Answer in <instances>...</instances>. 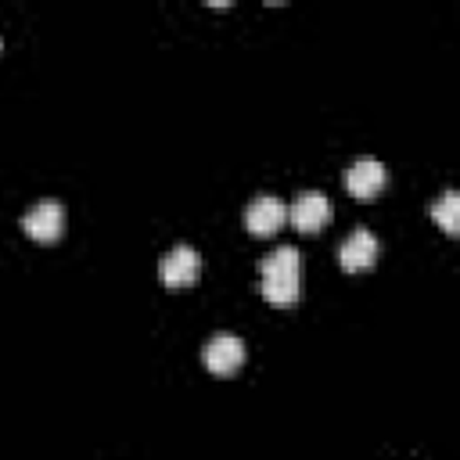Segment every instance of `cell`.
<instances>
[{
    "label": "cell",
    "mask_w": 460,
    "mask_h": 460,
    "mask_svg": "<svg viewBox=\"0 0 460 460\" xmlns=\"http://www.w3.org/2000/svg\"><path fill=\"white\" fill-rule=\"evenodd\" d=\"M262 298L273 305H291L302 288V259L298 248L280 244L262 259Z\"/></svg>",
    "instance_id": "1"
},
{
    "label": "cell",
    "mask_w": 460,
    "mask_h": 460,
    "mask_svg": "<svg viewBox=\"0 0 460 460\" xmlns=\"http://www.w3.org/2000/svg\"><path fill=\"white\" fill-rule=\"evenodd\" d=\"M22 230L36 241H58L61 230H65V205L54 201V198H43L36 201L25 216H22Z\"/></svg>",
    "instance_id": "2"
},
{
    "label": "cell",
    "mask_w": 460,
    "mask_h": 460,
    "mask_svg": "<svg viewBox=\"0 0 460 460\" xmlns=\"http://www.w3.org/2000/svg\"><path fill=\"white\" fill-rule=\"evenodd\" d=\"M198 270H201V259L190 244H172L158 262V273L169 288H187L198 277Z\"/></svg>",
    "instance_id": "3"
},
{
    "label": "cell",
    "mask_w": 460,
    "mask_h": 460,
    "mask_svg": "<svg viewBox=\"0 0 460 460\" xmlns=\"http://www.w3.org/2000/svg\"><path fill=\"white\" fill-rule=\"evenodd\" d=\"M288 219H291L302 234H313V230H320V226L331 219V201H327L320 190H302V194L291 201Z\"/></svg>",
    "instance_id": "4"
},
{
    "label": "cell",
    "mask_w": 460,
    "mask_h": 460,
    "mask_svg": "<svg viewBox=\"0 0 460 460\" xmlns=\"http://www.w3.org/2000/svg\"><path fill=\"white\" fill-rule=\"evenodd\" d=\"M284 219H288V205L273 194H262V198L248 201V208H244V223L255 237H270L273 230H280Z\"/></svg>",
    "instance_id": "5"
},
{
    "label": "cell",
    "mask_w": 460,
    "mask_h": 460,
    "mask_svg": "<svg viewBox=\"0 0 460 460\" xmlns=\"http://www.w3.org/2000/svg\"><path fill=\"white\" fill-rule=\"evenodd\" d=\"M241 363H244V341L237 334H216V338H208V345H205V367L212 374L226 377Z\"/></svg>",
    "instance_id": "6"
},
{
    "label": "cell",
    "mask_w": 460,
    "mask_h": 460,
    "mask_svg": "<svg viewBox=\"0 0 460 460\" xmlns=\"http://www.w3.org/2000/svg\"><path fill=\"white\" fill-rule=\"evenodd\" d=\"M345 187L352 198H374L385 187V165L377 158H356L345 172Z\"/></svg>",
    "instance_id": "7"
},
{
    "label": "cell",
    "mask_w": 460,
    "mask_h": 460,
    "mask_svg": "<svg viewBox=\"0 0 460 460\" xmlns=\"http://www.w3.org/2000/svg\"><path fill=\"white\" fill-rule=\"evenodd\" d=\"M377 237L367 230V226H356L349 237H345V244H341V252H338V259H341V266L345 270H367V266H374V259H377Z\"/></svg>",
    "instance_id": "8"
},
{
    "label": "cell",
    "mask_w": 460,
    "mask_h": 460,
    "mask_svg": "<svg viewBox=\"0 0 460 460\" xmlns=\"http://www.w3.org/2000/svg\"><path fill=\"white\" fill-rule=\"evenodd\" d=\"M431 219L453 237V234L460 230V194H456V190H446V194L431 205Z\"/></svg>",
    "instance_id": "9"
}]
</instances>
